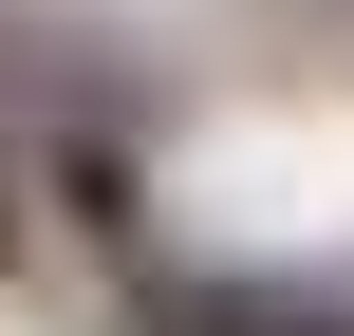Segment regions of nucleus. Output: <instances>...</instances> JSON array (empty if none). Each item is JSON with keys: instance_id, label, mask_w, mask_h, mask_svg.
<instances>
[{"instance_id": "obj_1", "label": "nucleus", "mask_w": 354, "mask_h": 336, "mask_svg": "<svg viewBox=\"0 0 354 336\" xmlns=\"http://www.w3.org/2000/svg\"><path fill=\"white\" fill-rule=\"evenodd\" d=\"M149 336H354V299H299V281H168Z\"/></svg>"}]
</instances>
